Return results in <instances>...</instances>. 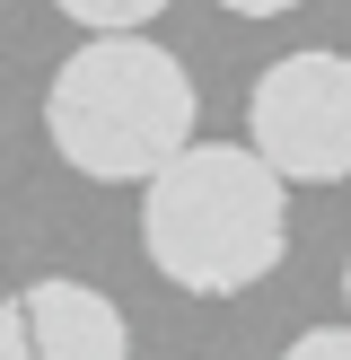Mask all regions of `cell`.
Returning <instances> with one entry per match:
<instances>
[{
    "label": "cell",
    "instance_id": "cell-7",
    "mask_svg": "<svg viewBox=\"0 0 351 360\" xmlns=\"http://www.w3.org/2000/svg\"><path fill=\"white\" fill-rule=\"evenodd\" d=\"M220 9H237V18H281V9H298V0H220Z\"/></svg>",
    "mask_w": 351,
    "mask_h": 360
},
{
    "label": "cell",
    "instance_id": "cell-8",
    "mask_svg": "<svg viewBox=\"0 0 351 360\" xmlns=\"http://www.w3.org/2000/svg\"><path fill=\"white\" fill-rule=\"evenodd\" d=\"M343 299H351V264H343Z\"/></svg>",
    "mask_w": 351,
    "mask_h": 360
},
{
    "label": "cell",
    "instance_id": "cell-4",
    "mask_svg": "<svg viewBox=\"0 0 351 360\" xmlns=\"http://www.w3.org/2000/svg\"><path fill=\"white\" fill-rule=\"evenodd\" d=\"M0 360H132V326L105 290L44 273L0 299Z\"/></svg>",
    "mask_w": 351,
    "mask_h": 360
},
{
    "label": "cell",
    "instance_id": "cell-1",
    "mask_svg": "<svg viewBox=\"0 0 351 360\" xmlns=\"http://www.w3.org/2000/svg\"><path fill=\"white\" fill-rule=\"evenodd\" d=\"M140 246L158 281L193 299H237L290 255V176L263 150L185 141L140 193Z\"/></svg>",
    "mask_w": 351,
    "mask_h": 360
},
{
    "label": "cell",
    "instance_id": "cell-2",
    "mask_svg": "<svg viewBox=\"0 0 351 360\" xmlns=\"http://www.w3.org/2000/svg\"><path fill=\"white\" fill-rule=\"evenodd\" d=\"M44 132L97 185H150L176 150L193 141V79L167 44L140 27L88 35L44 88Z\"/></svg>",
    "mask_w": 351,
    "mask_h": 360
},
{
    "label": "cell",
    "instance_id": "cell-3",
    "mask_svg": "<svg viewBox=\"0 0 351 360\" xmlns=\"http://www.w3.org/2000/svg\"><path fill=\"white\" fill-rule=\"evenodd\" d=\"M246 141L290 185H343L351 176V53H281L255 79Z\"/></svg>",
    "mask_w": 351,
    "mask_h": 360
},
{
    "label": "cell",
    "instance_id": "cell-6",
    "mask_svg": "<svg viewBox=\"0 0 351 360\" xmlns=\"http://www.w3.org/2000/svg\"><path fill=\"white\" fill-rule=\"evenodd\" d=\"M281 360H351V326H307Z\"/></svg>",
    "mask_w": 351,
    "mask_h": 360
},
{
    "label": "cell",
    "instance_id": "cell-5",
    "mask_svg": "<svg viewBox=\"0 0 351 360\" xmlns=\"http://www.w3.org/2000/svg\"><path fill=\"white\" fill-rule=\"evenodd\" d=\"M62 18H79L88 35H123V27H150L167 0H53Z\"/></svg>",
    "mask_w": 351,
    "mask_h": 360
}]
</instances>
